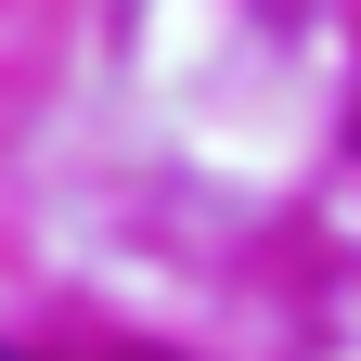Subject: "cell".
Segmentation results:
<instances>
[{
	"label": "cell",
	"instance_id": "obj_1",
	"mask_svg": "<svg viewBox=\"0 0 361 361\" xmlns=\"http://www.w3.org/2000/svg\"><path fill=\"white\" fill-rule=\"evenodd\" d=\"M0 361H26V348H0Z\"/></svg>",
	"mask_w": 361,
	"mask_h": 361
}]
</instances>
